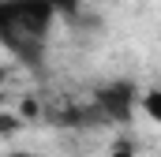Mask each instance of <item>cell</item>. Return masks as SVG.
I'll use <instances>...</instances> for the list:
<instances>
[{
	"label": "cell",
	"instance_id": "277c9868",
	"mask_svg": "<svg viewBox=\"0 0 161 157\" xmlns=\"http://www.w3.org/2000/svg\"><path fill=\"white\" fill-rule=\"evenodd\" d=\"M158 105H161V97L150 90V94L142 97V109H146V116H154V120H158V116H161V109H158Z\"/></svg>",
	"mask_w": 161,
	"mask_h": 157
},
{
	"label": "cell",
	"instance_id": "6da1fadb",
	"mask_svg": "<svg viewBox=\"0 0 161 157\" xmlns=\"http://www.w3.org/2000/svg\"><path fill=\"white\" fill-rule=\"evenodd\" d=\"M56 11L45 0H0V49L23 68H41Z\"/></svg>",
	"mask_w": 161,
	"mask_h": 157
},
{
	"label": "cell",
	"instance_id": "8992f818",
	"mask_svg": "<svg viewBox=\"0 0 161 157\" xmlns=\"http://www.w3.org/2000/svg\"><path fill=\"white\" fill-rule=\"evenodd\" d=\"M4 157H41V154H34V150H11V154H4Z\"/></svg>",
	"mask_w": 161,
	"mask_h": 157
},
{
	"label": "cell",
	"instance_id": "3957f363",
	"mask_svg": "<svg viewBox=\"0 0 161 157\" xmlns=\"http://www.w3.org/2000/svg\"><path fill=\"white\" fill-rule=\"evenodd\" d=\"M45 4H49L56 15H75V11L82 8V0H45Z\"/></svg>",
	"mask_w": 161,
	"mask_h": 157
},
{
	"label": "cell",
	"instance_id": "52a82bcc",
	"mask_svg": "<svg viewBox=\"0 0 161 157\" xmlns=\"http://www.w3.org/2000/svg\"><path fill=\"white\" fill-rule=\"evenodd\" d=\"M4 86H8V68L0 64V97H4Z\"/></svg>",
	"mask_w": 161,
	"mask_h": 157
},
{
	"label": "cell",
	"instance_id": "5b68a950",
	"mask_svg": "<svg viewBox=\"0 0 161 157\" xmlns=\"http://www.w3.org/2000/svg\"><path fill=\"white\" fill-rule=\"evenodd\" d=\"M23 123H19V116H4L0 112V135H11V131H19Z\"/></svg>",
	"mask_w": 161,
	"mask_h": 157
},
{
	"label": "cell",
	"instance_id": "7a4b0ae2",
	"mask_svg": "<svg viewBox=\"0 0 161 157\" xmlns=\"http://www.w3.org/2000/svg\"><path fill=\"white\" fill-rule=\"evenodd\" d=\"M135 105H139V90H135V82H127V78L105 82V86L97 90V101H94L97 116H105V120H116V123L131 120Z\"/></svg>",
	"mask_w": 161,
	"mask_h": 157
}]
</instances>
